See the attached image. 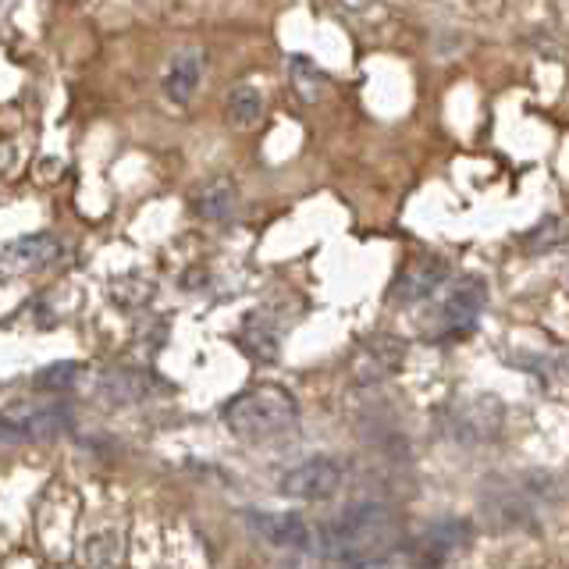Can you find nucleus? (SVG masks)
<instances>
[{
    "mask_svg": "<svg viewBox=\"0 0 569 569\" xmlns=\"http://www.w3.org/2000/svg\"><path fill=\"white\" fill-rule=\"evenodd\" d=\"M239 207V186L231 182L228 174H218V178H210V182L192 196V210L200 213L203 221H228L231 213H236Z\"/></svg>",
    "mask_w": 569,
    "mask_h": 569,
    "instance_id": "nucleus-10",
    "label": "nucleus"
},
{
    "mask_svg": "<svg viewBox=\"0 0 569 569\" xmlns=\"http://www.w3.org/2000/svg\"><path fill=\"white\" fill-rule=\"evenodd\" d=\"M342 4H346V8H352V11H360V8H367V4H370V0H342Z\"/></svg>",
    "mask_w": 569,
    "mask_h": 569,
    "instance_id": "nucleus-18",
    "label": "nucleus"
},
{
    "mask_svg": "<svg viewBox=\"0 0 569 569\" xmlns=\"http://www.w3.org/2000/svg\"><path fill=\"white\" fill-rule=\"evenodd\" d=\"M488 302V281L477 274H462L449 292L438 299V307L431 310V317L423 320V335L435 338V342H452V338H462L467 331H473L480 310Z\"/></svg>",
    "mask_w": 569,
    "mask_h": 569,
    "instance_id": "nucleus-3",
    "label": "nucleus"
},
{
    "mask_svg": "<svg viewBox=\"0 0 569 569\" xmlns=\"http://www.w3.org/2000/svg\"><path fill=\"white\" fill-rule=\"evenodd\" d=\"M289 79H292V89L302 103H320L328 93V76L320 68H313V61H307V58H292Z\"/></svg>",
    "mask_w": 569,
    "mask_h": 569,
    "instance_id": "nucleus-14",
    "label": "nucleus"
},
{
    "mask_svg": "<svg viewBox=\"0 0 569 569\" xmlns=\"http://www.w3.org/2000/svg\"><path fill=\"white\" fill-rule=\"evenodd\" d=\"M153 281L150 278H142V274H124L111 284V299L121 302V307H129V310H139V307H147V302L153 299Z\"/></svg>",
    "mask_w": 569,
    "mask_h": 569,
    "instance_id": "nucleus-15",
    "label": "nucleus"
},
{
    "mask_svg": "<svg viewBox=\"0 0 569 569\" xmlns=\"http://www.w3.org/2000/svg\"><path fill=\"white\" fill-rule=\"evenodd\" d=\"M82 381V363H53V367H43L40 373L32 378V388L40 391H71Z\"/></svg>",
    "mask_w": 569,
    "mask_h": 569,
    "instance_id": "nucleus-16",
    "label": "nucleus"
},
{
    "mask_svg": "<svg viewBox=\"0 0 569 569\" xmlns=\"http://www.w3.org/2000/svg\"><path fill=\"white\" fill-rule=\"evenodd\" d=\"M228 118L236 129H257L263 118V93L253 82H239L228 97Z\"/></svg>",
    "mask_w": 569,
    "mask_h": 569,
    "instance_id": "nucleus-13",
    "label": "nucleus"
},
{
    "mask_svg": "<svg viewBox=\"0 0 569 569\" xmlns=\"http://www.w3.org/2000/svg\"><path fill=\"white\" fill-rule=\"evenodd\" d=\"M388 548H399V520L388 506L363 502L320 527V551L342 566H378Z\"/></svg>",
    "mask_w": 569,
    "mask_h": 569,
    "instance_id": "nucleus-1",
    "label": "nucleus"
},
{
    "mask_svg": "<svg viewBox=\"0 0 569 569\" xmlns=\"http://www.w3.org/2000/svg\"><path fill=\"white\" fill-rule=\"evenodd\" d=\"M228 431L242 441H274L299 423V402L284 385L263 381L231 396L221 409Z\"/></svg>",
    "mask_w": 569,
    "mask_h": 569,
    "instance_id": "nucleus-2",
    "label": "nucleus"
},
{
    "mask_svg": "<svg viewBox=\"0 0 569 569\" xmlns=\"http://www.w3.org/2000/svg\"><path fill=\"white\" fill-rule=\"evenodd\" d=\"M566 239H569V221H562V218H545L527 236V249H533V253H538V249H556Z\"/></svg>",
    "mask_w": 569,
    "mask_h": 569,
    "instance_id": "nucleus-17",
    "label": "nucleus"
},
{
    "mask_svg": "<svg viewBox=\"0 0 569 569\" xmlns=\"http://www.w3.org/2000/svg\"><path fill=\"white\" fill-rule=\"evenodd\" d=\"M61 257V242L40 231V236H22L4 246V271L8 274H29V271H43L53 260Z\"/></svg>",
    "mask_w": 569,
    "mask_h": 569,
    "instance_id": "nucleus-8",
    "label": "nucleus"
},
{
    "mask_svg": "<svg viewBox=\"0 0 569 569\" xmlns=\"http://www.w3.org/2000/svg\"><path fill=\"white\" fill-rule=\"evenodd\" d=\"M338 488H342V467L335 459L320 456V459H307L302 467L289 470L278 480V491L289 498H302V502H325Z\"/></svg>",
    "mask_w": 569,
    "mask_h": 569,
    "instance_id": "nucleus-4",
    "label": "nucleus"
},
{
    "mask_svg": "<svg viewBox=\"0 0 569 569\" xmlns=\"http://www.w3.org/2000/svg\"><path fill=\"white\" fill-rule=\"evenodd\" d=\"M445 281H449V263L441 257H413L391 281L388 299L399 307H413L420 299H431Z\"/></svg>",
    "mask_w": 569,
    "mask_h": 569,
    "instance_id": "nucleus-5",
    "label": "nucleus"
},
{
    "mask_svg": "<svg viewBox=\"0 0 569 569\" xmlns=\"http://www.w3.org/2000/svg\"><path fill=\"white\" fill-rule=\"evenodd\" d=\"M473 538V530L467 520H438L423 530V551H431V562H441L452 551L467 548Z\"/></svg>",
    "mask_w": 569,
    "mask_h": 569,
    "instance_id": "nucleus-11",
    "label": "nucleus"
},
{
    "mask_svg": "<svg viewBox=\"0 0 569 569\" xmlns=\"http://www.w3.org/2000/svg\"><path fill=\"white\" fill-rule=\"evenodd\" d=\"M79 562L100 566V569L121 566L124 562V538H121L118 530H97V533H89V538L82 541Z\"/></svg>",
    "mask_w": 569,
    "mask_h": 569,
    "instance_id": "nucleus-12",
    "label": "nucleus"
},
{
    "mask_svg": "<svg viewBox=\"0 0 569 569\" xmlns=\"http://www.w3.org/2000/svg\"><path fill=\"white\" fill-rule=\"evenodd\" d=\"M203 68H207V58H203V50H182V53H174L168 71H164V97L178 107H186L192 100V93L200 89V79H203Z\"/></svg>",
    "mask_w": 569,
    "mask_h": 569,
    "instance_id": "nucleus-9",
    "label": "nucleus"
},
{
    "mask_svg": "<svg viewBox=\"0 0 569 569\" xmlns=\"http://www.w3.org/2000/svg\"><path fill=\"white\" fill-rule=\"evenodd\" d=\"M253 530L274 548H320V530L296 512H257Z\"/></svg>",
    "mask_w": 569,
    "mask_h": 569,
    "instance_id": "nucleus-6",
    "label": "nucleus"
},
{
    "mask_svg": "<svg viewBox=\"0 0 569 569\" xmlns=\"http://www.w3.org/2000/svg\"><path fill=\"white\" fill-rule=\"evenodd\" d=\"M4 427L8 431H22L26 438H43V435H61L71 427V409L64 402H43V406H8L4 409Z\"/></svg>",
    "mask_w": 569,
    "mask_h": 569,
    "instance_id": "nucleus-7",
    "label": "nucleus"
}]
</instances>
